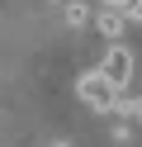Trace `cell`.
<instances>
[{"instance_id": "2", "label": "cell", "mask_w": 142, "mask_h": 147, "mask_svg": "<svg viewBox=\"0 0 142 147\" xmlns=\"http://www.w3.org/2000/svg\"><path fill=\"white\" fill-rule=\"evenodd\" d=\"M76 90H81V100H85L90 109H100V114H114V105H118V86H109L100 71H85Z\"/></svg>"}, {"instance_id": "6", "label": "cell", "mask_w": 142, "mask_h": 147, "mask_svg": "<svg viewBox=\"0 0 142 147\" xmlns=\"http://www.w3.org/2000/svg\"><path fill=\"white\" fill-rule=\"evenodd\" d=\"M52 147H71V142H52Z\"/></svg>"}, {"instance_id": "3", "label": "cell", "mask_w": 142, "mask_h": 147, "mask_svg": "<svg viewBox=\"0 0 142 147\" xmlns=\"http://www.w3.org/2000/svg\"><path fill=\"white\" fill-rule=\"evenodd\" d=\"M90 24H95V29H100V33H104L109 43H123V29H128V19H123V10H114V5H100Z\"/></svg>"}, {"instance_id": "4", "label": "cell", "mask_w": 142, "mask_h": 147, "mask_svg": "<svg viewBox=\"0 0 142 147\" xmlns=\"http://www.w3.org/2000/svg\"><path fill=\"white\" fill-rule=\"evenodd\" d=\"M62 19L71 24V29H85V24L95 19V10L85 5V0H66V10H62Z\"/></svg>"}, {"instance_id": "1", "label": "cell", "mask_w": 142, "mask_h": 147, "mask_svg": "<svg viewBox=\"0 0 142 147\" xmlns=\"http://www.w3.org/2000/svg\"><path fill=\"white\" fill-rule=\"evenodd\" d=\"M95 71H100L109 86L128 90L133 86V48H128V43H109V48L100 52V67H95Z\"/></svg>"}, {"instance_id": "5", "label": "cell", "mask_w": 142, "mask_h": 147, "mask_svg": "<svg viewBox=\"0 0 142 147\" xmlns=\"http://www.w3.org/2000/svg\"><path fill=\"white\" fill-rule=\"evenodd\" d=\"M118 10H123V19H128V24H133V19L142 24V0H118Z\"/></svg>"}]
</instances>
